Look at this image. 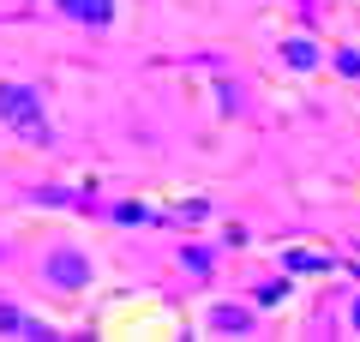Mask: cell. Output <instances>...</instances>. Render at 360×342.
<instances>
[{
  "instance_id": "obj_8",
  "label": "cell",
  "mask_w": 360,
  "mask_h": 342,
  "mask_svg": "<svg viewBox=\"0 0 360 342\" xmlns=\"http://www.w3.org/2000/svg\"><path fill=\"white\" fill-rule=\"evenodd\" d=\"M336 72H342V78H360V49H342V54H336Z\"/></svg>"
},
{
  "instance_id": "obj_4",
  "label": "cell",
  "mask_w": 360,
  "mask_h": 342,
  "mask_svg": "<svg viewBox=\"0 0 360 342\" xmlns=\"http://www.w3.org/2000/svg\"><path fill=\"white\" fill-rule=\"evenodd\" d=\"M66 18H78V25H108L115 18V0H54Z\"/></svg>"
},
{
  "instance_id": "obj_6",
  "label": "cell",
  "mask_w": 360,
  "mask_h": 342,
  "mask_svg": "<svg viewBox=\"0 0 360 342\" xmlns=\"http://www.w3.org/2000/svg\"><path fill=\"white\" fill-rule=\"evenodd\" d=\"M210 324H217V330H252V312H240V306H217Z\"/></svg>"
},
{
  "instance_id": "obj_1",
  "label": "cell",
  "mask_w": 360,
  "mask_h": 342,
  "mask_svg": "<svg viewBox=\"0 0 360 342\" xmlns=\"http://www.w3.org/2000/svg\"><path fill=\"white\" fill-rule=\"evenodd\" d=\"M0 120L18 132L25 144H49V114H42V96L30 84H0Z\"/></svg>"
},
{
  "instance_id": "obj_11",
  "label": "cell",
  "mask_w": 360,
  "mask_h": 342,
  "mask_svg": "<svg viewBox=\"0 0 360 342\" xmlns=\"http://www.w3.org/2000/svg\"><path fill=\"white\" fill-rule=\"evenodd\" d=\"M180 258H186V265H193V270H205V277H210V253H198V246H186V253H180Z\"/></svg>"
},
{
  "instance_id": "obj_5",
  "label": "cell",
  "mask_w": 360,
  "mask_h": 342,
  "mask_svg": "<svg viewBox=\"0 0 360 342\" xmlns=\"http://www.w3.org/2000/svg\"><path fill=\"white\" fill-rule=\"evenodd\" d=\"M283 61L295 66V72H312V66H319V42H307V37H295V42H288V49H283Z\"/></svg>"
},
{
  "instance_id": "obj_10",
  "label": "cell",
  "mask_w": 360,
  "mask_h": 342,
  "mask_svg": "<svg viewBox=\"0 0 360 342\" xmlns=\"http://www.w3.org/2000/svg\"><path fill=\"white\" fill-rule=\"evenodd\" d=\"M115 216H120V222H150V210H144V204H120Z\"/></svg>"
},
{
  "instance_id": "obj_2",
  "label": "cell",
  "mask_w": 360,
  "mask_h": 342,
  "mask_svg": "<svg viewBox=\"0 0 360 342\" xmlns=\"http://www.w3.org/2000/svg\"><path fill=\"white\" fill-rule=\"evenodd\" d=\"M42 277L54 282V289H90V258L72 253V246H60V253H49V265H42Z\"/></svg>"
},
{
  "instance_id": "obj_12",
  "label": "cell",
  "mask_w": 360,
  "mask_h": 342,
  "mask_svg": "<svg viewBox=\"0 0 360 342\" xmlns=\"http://www.w3.org/2000/svg\"><path fill=\"white\" fill-rule=\"evenodd\" d=\"M348 324H354V330H360V300H354V306H348Z\"/></svg>"
},
{
  "instance_id": "obj_9",
  "label": "cell",
  "mask_w": 360,
  "mask_h": 342,
  "mask_svg": "<svg viewBox=\"0 0 360 342\" xmlns=\"http://www.w3.org/2000/svg\"><path fill=\"white\" fill-rule=\"evenodd\" d=\"M283 294H288V282L276 277V282H264V289H258V300H264V306H276V300H283Z\"/></svg>"
},
{
  "instance_id": "obj_3",
  "label": "cell",
  "mask_w": 360,
  "mask_h": 342,
  "mask_svg": "<svg viewBox=\"0 0 360 342\" xmlns=\"http://www.w3.org/2000/svg\"><path fill=\"white\" fill-rule=\"evenodd\" d=\"M0 330H6V336H30V342H49V336H54V330L42 324V318L18 312V306H0Z\"/></svg>"
},
{
  "instance_id": "obj_7",
  "label": "cell",
  "mask_w": 360,
  "mask_h": 342,
  "mask_svg": "<svg viewBox=\"0 0 360 342\" xmlns=\"http://www.w3.org/2000/svg\"><path fill=\"white\" fill-rule=\"evenodd\" d=\"M330 258H319V253H288V270H324Z\"/></svg>"
}]
</instances>
